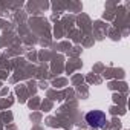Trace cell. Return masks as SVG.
<instances>
[{
    "mask_svg": "<svg viewBox=\"0 0 130 130\" xmlns=\"http://www.w3.org/2000/svg\"><path fill=\"white\" fill-rule=\"evenodd\" d=\"M86 122L93 128H101L106 125L107 118H106V113L101 110H90L86 113Z\"/></svg>",
    "mask_w": 130,
    "mask_h": 130,
    "instance_id": "6da1fadb",
    "label": "cell"
}]
</instances>
